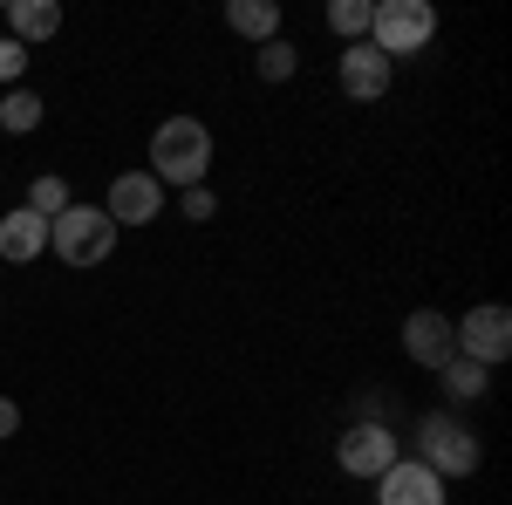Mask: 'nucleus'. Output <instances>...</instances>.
<instances>
[{"label": "nucleus", "mask_w": 512, "mask_h": 505, "mask_svg": "<svg viewBox=\"0 0 512 505\" xmlns=\"http://www.w3.org/2000/svg\"><path fill=\"white\" fill-rule=\"evenodd\" d=\"M205 164H212V130L198 117H164L151 137V178L158 185H205Z\"/></svg>", "instance_id": "obj_1"}, {"label": "nucleus", "mask_w": 512, "mask_h": 505, "mask_svg": "<svg viewBox=\"0 0 512 505\" xmlns=\"http://www.w3.org/2000/svg\"><path fill=\"white\" fill-rule=\"evenodd\" d=\"M48 246H55V260H69V267H96V260H110L117 226H110L103 205H69L62 219H48Z\"/></svg>", "instance_id": "obj_2"}, {"label": "nucleus", "mask_w": 512, "mask_h": 505, "mask_svg": "<svg viewBox=\"0 0 512 505\" xmlns=\"http://www.w3.org/2000/svg\"><path fill=\"white\" fill-rule=\"evenodd\" d=\"M437 35V14L431 0H376V14H369V48L376 55H417L424 41Z\"/></svg>", "instance_id": "obj_3"}, {"label": "nucleus", "mask_w": 512, "mask_h": 505, "mask_svg": "<svg viewBox=\"0 0 512 505\" xmlns=\"http://www.w3.org/2000/svg\"><path fill=\"white\" fill-rule=\"evenodd\" d=\"M417 465H431L437 478H465V471H478V437L451 410H431L417 424Z\"/></svg>", "instance_id": "obj_4"}, {"label": "nucleus", "mask_w": 512, "mask_h": 505, "mask_svg": "<svg viewBox=\"0 0 512 505\" xmlns=\"http://www.w3.org/2000/svg\"><path fill=\"white\" fill-rule=\"evenodd\" d=\"M451 335H458V355H472L478 369H492V362L512 355V314L499 308V301H485V308H472L465 321H451Z\"/></svg>", "instance_id": "obj_5"}, {"label": "nucleus", "mask_w": 512, "mask_h": 505, "mask_svg": "<svg viewBox=\"0 0 512 505\" xmlns=\"http://www.w3.org/2000/svg\"><path fill=\"white\" fill-rule=\"evenodd\" d=\"M335 458H342L349 478H383L396 465V430L390 424H349L342 444H335Z\"/></svg>", "instance_id": "obj_6"}, {"label": "nucleus", "mask_w": 512, "mask_h": 505, "mask_svg": "<svg viewBox=\"0 0 512 505\" xmlns=\"http://www.w3.org/2000/svg\"><path fill=\"white\" fill-rule=\"evenodd\" d=\"M158 205H164V185L151 171H123L117 185H110V205H103V212H110V226L123 233V226H151Z\"/></svg>", "instance_id": "obj_7"}, {"label": "nucleus", "mask_w": 512, "mask_h": 505, "mask_svg": "<svg viewBox=\"0 0 512 505\" xmlns=\"http://www.w3.org/2000/svg\"><path fill=\"white\" fill-rule=\"evenodd\" d=\"M403 349H410L417 369H444V362L458 355V335H451V321H444L437 308H417L410 321H403Z\"/></svg>", "instance_id": "obj_8"}, {"label": "nucleus", "mask_w": 512, "mask_h": 505, "mask_svg": "<svg viewBox=\"0 0 512 505\" xmlns=\"http://www.w3.org/2000/svg\"><path fill=\"white\" fill-rule=\"evenodd\" d=\"M376 485H383L376 505H444V478L431 465H417V458H396Z\"/></svg>", "instance_id": "obj_9"}, {"label": "nucleus", "mask_w": 512, "mask_h": 505, "mask_svg": "<svg viewBox=\"0 0 512 505\" xmlns=\"http://www.w3.org/2000/svg\"><path fill=\"white\" fill-rule=\"evenodd\" d=\"M390 55H376L369 41H349L342 48V96H355V103H376L383 89H390Z\"/></svg>", "instance_id": "obj_10"}, {"label": "nucleus", "mask_w": 512, "mask_h": 505, "mask_svg": "<svg viewBox=\"0 0 512 505\" xmlns=\"http://www.w3.org/2000/svg\"><path fill=\"white\" fill-rule=\"evenodd\" d=\"M41 253H48V219H35L28 205L7 212V219H0V260L28 267V260H41Z\"/></svg>", "instance_id": "obj_11"}, {"label": "nucleus", "mask_w": 512, "mask_h": 505, "mask_svg": "<svg viewBox=\"0 0 512 505\" xmlns=\"http://www.w3.org/2000/svg\"><path fill=\"white\" fill-rule=\"evenodd\" d=\"M7 21H14V41L28 48V41H48L55 28H62V7H55V0H14Z\"/></svg>", "instance_id": "obj_12"}, {"label": "nucleus", "mask_w": 512, "mask_h": 505, "mask_svg": "<svg viewBox=\"0 0 512 505\" xmlns=\"http://www.w3.org/2000/svg\"><path fill=\"white\" fill-rule=\"evenodd\" d=\"M226 21H233V35H246V41H274L280 35V7L274 0H233Z\"/></svg>", "instance_id": "obj_13"}, {"label": "nucleus", "mask_w": 512, "mask_h": 505, "mask_svg": "<svg viewBox=\"0 0 512 505\" xmlns=\"http://www.w3.org/2000/svg\"><path fill=\"white\" fill-rule=\"evenodd\" d=\"M369 14H376V0H335L328 7V28L342 41H369Z\"/></svg>", "instance_id": "obj_14"}, {"label": "nucleus", "mask_w": 512, "mask_h": 505, "mask_svg": "<svg viewBox=\"0 0 512 505\" xmlns=\"http://www.w3.org/2000/svg\"><path fill=\"white\" fill-rule=\"evenodd\" d=\"M35 123H41V96L35 89H7V96H0V130L21 137V130H35Z\"/></svg>", "instance_id": "obj_15"}, {"label": "nucleus", "mask_w": 512, "mask_h": 505, "mask_svg": "<svg viewBox=\"0 0 512 505\" xmlns=\"http://www.w3.org/2000/svg\"><path fill=\"white\" fill-rule=\"evenodd\" d=\"M437 376H444V389H451L458 403H465V396H485V369H478L472 355H451V362H444Z\"/></svg>", "instance_id": "obj_16"}, {"label": "nucleus", "mask_w": 512, "mask_h": 505, "mask_svg": "<svg viewBox=\"0 0 512 505\" xmlns=\"http://www.w3.org/2000/svg\"><path fill=\"white\" fill-rule=\"evenodd\" d=\"M69 205H76V198H69L62 178H35V185H28V212H35V219H62Z\"/></svg>", "instance_id": "obj_17"}, {"label": "nucleus", "mask_w": 512, "mask_h": 505, "mask_svg": "<svg viewBox=\"0 0 512 505\" xmlns=\"http://www.w3.org/2000/svg\"><path fill=\"white\" fill-rule=\"evenodd\" d=\"M253 69H260V82H287L294 76V48H287V41H260V55H253Z\"/></svg>", "instance_id": "obj_18"}, {"label": "nucleus", "mask_w": 512, "mask_h": 505, "mask_svg": "<svg viewBox=\"0 0 512 505\" xmlns=\"http://www.w3.org/2000/svg\"><path fill=\"white\" fill-rule=\"evenodd\" d=\"M21 69H28V48L14 35H0V82H21Z\"/></svg>", "instance_id": "obj_19"}, {"label": "nucleus", "mask_w": 512, "mask_h": 505, "mask_svg": "<svg viewBox=\"0 0 512 505\" xmlns=\"http://www.w3.org/2000/svg\"><path fill=\"white\" fill-rule=\"evenodd\" d=\"M212 212H219V198L205 192V185H192V192H185V219H192V226H205Z\"/></svg>", "instance_id": "obj_20"}, {"label": "nucleus", "mask_w": 512, "mask_h": 505, "mask_svg": "<svg viewBox=\"0 0 512 505\" xmlns=\"http://www.w3.org/2000/svg\"><path fill=\"white\" fill-rule=\"evenodd\" d=\"M14 430H21V410H14V403L0 396V437H14Z\"/></svg>", "instance_id": "obj_21"}]
</instances>
